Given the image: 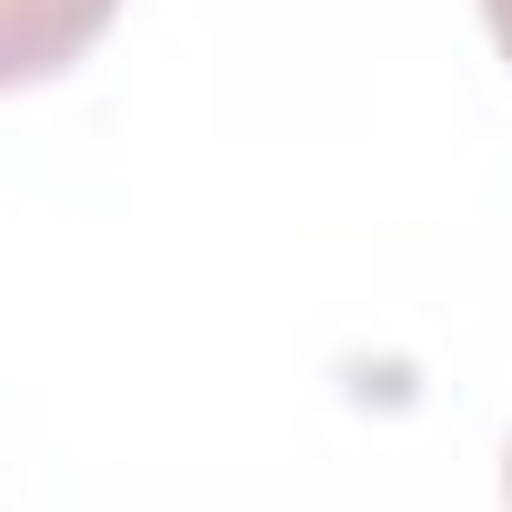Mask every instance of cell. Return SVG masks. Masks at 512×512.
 <instances>
[{"label": "cell", "mask_w": 512, "mask_h": 512, "mask_svg": "<svg viewBox=\"0 0 512 512\" xmlns=\"http://www.w3.org/2000/svg\"><path fill=\"white\" fill-rule=\"evenodd\" d=\"M111 21H121V0H0V91L61 81L71 61L101 51Z\"/></svg>", "instance_id": "cell-1"}, {"label": "cell", "mask_w": 512, "mask_h": 512, "mask_svg": "<svg viewBox=\"0 0 512 512\" xmlns=\"http://www.w3.org/2000/svg\"><path fill=\"white\" fill-rule=\"evenodd\" d=\"M482 31H492V51L512 61V0H482Z\"/></svg>", "instance_id": "cell-2"}, {"label": "cell", "mask_w": 512, "mask_h": 512, "mask_svg": "<svg viewBox=\"0 0 512 512\" xmlns=\"http://www.w3.org/2000/svg\"><path fill=\"white\" fill-rule=\"evenodd\" d=\"M502 512H512V442H502Z\"/></svg>", "instance_id": "cell-3"}]
</instances>
